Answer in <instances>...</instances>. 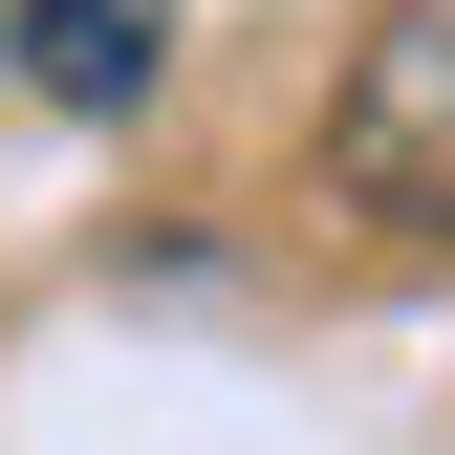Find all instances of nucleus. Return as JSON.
I'll return each mask as SVG.
<instances>
[{"label":"nucleus","instance_id":"obj_1","mask_svg":"<svg viewBox=\"0 0 455 455\" xmlns=\"http://www.w3.org/2000/svg\"><path fill=\"white\" fill-rule=\"evenodd\" d=\"M0 44H22L66 108H131L152 66H174V0H0Z\"/></svg>","mask_w":455,"mask_h":455}]
</instances>
